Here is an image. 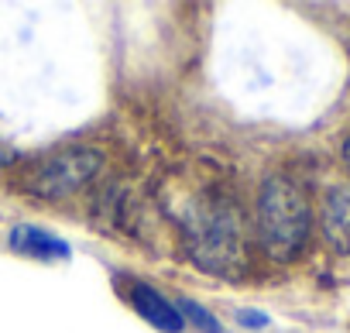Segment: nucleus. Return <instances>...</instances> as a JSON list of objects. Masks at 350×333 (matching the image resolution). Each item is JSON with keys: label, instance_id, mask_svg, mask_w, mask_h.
<instances>
[{"label": "nucleus", "instance_id": "obj_1", "mask_svg": "<svg viewBox=\"0 0 350 333\" xmlns=\"http://www.w3.org/2000/svg\"><path fill=\"white\" fill-rule=\"evenodd\" d=\"M179 224L186 234V251L200 271L220 278H241L247 271L244 217L234 196L220 189L196 193L179 213Z\"/></svg>", "mask_w": 350, "mask_h": 333}, {"label": "nucleus", "instance_id": "obj_2", "mask_svg": "<svg viewBox=\"0 0 350 333\" xmlns=\"http://www.w3.org/2000/svg\"><path fill=\"white\" fill-rule=\"evenodd\" d=\"M309 230H312V207L306 193L285 176L265 179L254 200V237L261 251L288 265L306 251Z\"/></svg>", "mask_w": 350, "mask_h": 333}, {"label": "nucleus", "instance_id": "obj_3", "mask_svg": "<svg viewBox=\"0 0 350 333\" xmlns=\"http://www.w3.org/2000/svg\"><path fill=\"white\" fill-rule=\"evenodd\" d=\"M103 169V151L86 148V144H66L45 155H35L25 161V169L18 172V186L35 196V200H69L79 189H86Z\"/></svg>", "mask_w": 350, "mask_h": 333}, {"label": "nucleus", "instance_id": "obj_4", "mask_svg": "<svg viewBox=\"0 0 350 333\" xmlns=\"http://www.w3.org/2000/svg\"><path fill=\"white\" fill-rule=\"evenodd\" d=\"M127 302L134 306V312L141 316V319H148L154 330H161V333H179L186 323H183V316H179V309H175V302L172 299H165L158 289H151L148 282H141V278H131L127 282Z\"/></svg>", "mask_w": 350, "mask_h": 333}, {"label": "nucleus", "instance_id": "obj_5", "mask_svg": "<svg viewBox=\"0 0 350 333\" xmlns=\"http://www.w3.org/2000/svg\"><path fill=\"white\" fill-rule=\"evenodd\" d=\"M319 227H323V241L329 244V251L350 254V189L347 186H333L323 196Z\"/></svg>", "mask_w": 350, "mask_h": 333}, {"label": "nucleus", "instance_id": "obj_6", "mask_svg": "<svg viewBox=\"0 0 350 333\" xmlns=\"http://www.w3.org/2000/svg\"><path fill=\"white\" fill-rule=\"evenodd\" d=\"M11 248H14L18 254L38 258V261H66V258L72 254V248H69L59 234H52V230H45V227H38V224H18V227L11 230Z\"/></svg>", "mask_w": 350, "mask_h": 333}, {"label": "nucleus", "instance_id": "obj_7", "mask_svg": "<svg viewBox=\"0 0 350 333\" xmlns=\"http://www.w3.org/2000/svg\"><path fill=\"white\" fill-rule=\"evenodd\" d=\"M175 309H179V316H183V323L189 319L193 326H200L203 333H220L224 326L217 323V316L213 312H206L200 302H193V299H179V302H175Z\"/></svg>", "mask_w": 350, "mask_h": 333}, {"label": "nucleus", "instance_id": "obj_8", "mask_svg": "<svg viewBox=\"0 0 350 333\" xmlns=\"http://www.w3.org/2000/svg\"><path fill=\"white\" fill-rule=\"evenodd\" d=\"M237 319H241L244 326H265V323H268V316H265V312H258V309H241V312H237Z\"/></svg>", "mask_w": 350, "mask_h": 333}, {"label": "nucleus", "instance_id": "obj_9", "mask_svg": "<svg viewBox=\"0 0 350 333\" xmlns=\"http://www.w3.org/2000/svg\"><path fill=\"white\" fill-rule=\"evenodd\" d=\"M14 161H18V155L11 148H0V169H8V165H14Z\"/></svg>", "mask_w": 350, "mask_h": 333}, {"label": "nucleus", "instance_id": "obj_10", "mask_svg": "<svg viewBox=\"0 0 350 333\" xmlns=\"http://www.w3.org/2000/svg\"><path fill=\"white\" fill-rule=\"evenodd\" d=\"M343 165H347V172H350V137L343 141Z\"/></svg>", "mask_w": 350, "mask_h": 333}]
</instances>
